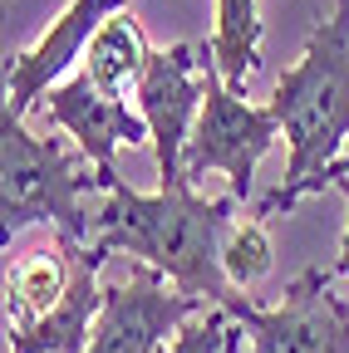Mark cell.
I'll return each mask as SVG.
<instances>
[{
  "label": "cell",
  "instance_id": "cell-1",
  "mask_svg": "<svg viewBox=\"0 0 349 353\" xmlns=\"http://www.w3.org/2000/svg\"><path fill=\"white\" fill-rule=\"evenodd\" d=\"M232 211H236V196L202 201V196H192V187L143 196L118 182L94 216V231H99L104 250H128V255L148 260L153 270H162L172 280V290L197 294L207 304H227L236 294L227 265H222Z\"/></svg>",
  "mask_w": 349,
  "mask_h": 353
},
{
  "label": "cell",
  "instance_id": "cell-2",
  "mask_svg": "<svg viewBox=\"0 0 349 353\" xmlns=\"http://www.w3.org/2000/svg\"><path fill=\"white\" fill-rule=\"evenodd\" d=\"M271 113L290 138L285 182L261 201V211H290L300 196H310L320 172L339 157L349 138V0H334L330 20L315 25L310 44L295 69L276 79Z\"/></svg>",
  "mask_w": 349,
  "mask_h": 353
},
{
  "label": "cell",
  "instance_id": "cell-3",
  "mask_svg": "<svg viewBox=\"0 0 349 353\" xmlns=\"http://www.w3.org/2000/svg\"><path fill=\"white\" fill-rule=\"evenodd\" d=\"M99 187L89 152H74L64 138H35L20 118L0 113V231L6 245L30 221H55L64 236H89L84 192Z\"/></svg>",
  "mask_w": 349,
  "mask_h": 353
},
{
  "label": "cell",
  "instance_id": "cell-4",
  "mask_svg": "<svg viewBox=\"0 0 349 353\" xmlns=\"http://www.w3.org/2000/svg\"><path fill=\"white\" fill-rule=\"evenodd\" d=\"M197 69H202V113H197V128L187 138V157H182L187 182H197L207 172H227L232 196L246 201L256 162L276 143L281 118L271 108H251L246 94L227 88L222 69L211 59V44H197Z\"/></svg>",
  "mask_w": 349,
  "mask_h": 353
},
{
  "label": "cell",
  "instance_id": "cell-5",
  "mask_svg": "<svg viewBox=\"0 0 349 353\" xmlns=\"http://www.w3.org/2000/svg\"><path fill=\"white\" fill-rule=\"evenodd\" d=\"M227 314L251 334V353H349V304L334 294L330 270H300L276 309L232 294Z\"/></svg>",
  "mask_w": 349,
  "mask_h": 353
},
{
  "label": "cell",
  "instance_id": "cell-6",
  "mask_svg": "<svg viewBox=\"0 0 349 353\" xmlns=\"http://www.w3.org/2000/svg\"><path fill=\"white\" fill-rule=\"evenodd\" d=\"M207 299L167 290L162 270H153L148 260H138L128 270L123 285H104V309L94 339L84 353H162L187 319H197Z\"/></svg>",
  "mask_w": 349,
  "mask_h": 353
},
{
  "label": "cell",
  "instance_id": "cell-7",
  "mask_svg": "<svg viewBox=\"0 0 349 353\" xmlns=\"http://www.w3.org/2000/svg\"><path fill=\"white\" fill-rule=\"evenodd\" d=\"M197 69V44H167V50L148 54L138 88V113L148 118L153 132V152H158V192H178L192 187L187 182V138L202 113V79H192Z\"/></svg>",
  "mask_w": 349,
  "mask_h": 353
},
{
  "label": "cell",
  "instance_id": "cell-8",
  "mask_svg": "<svg viewBox=\"0 0 349 353\" xmlns=\"http://www.w3.org/2000/svg\"><path fill=\"white\" fill-rule=\"evenodd\" d=\"M45 123L64 128L69 138L79 143V152H89V162L99 167V192L118 187V172H113V152L118 148H138L148 143V118L133 113L123 99L104 94V88L89 74H74L64 83L50 88V103H45Z\"/></svg>",
  "mask_w": 349,
  "mask_h": 353
},
{
  "label": "cell",
  "instance_id": "cell-9",
  "mask_svg": "<svg viewBox=\"0 0 349 353\" xmlns=\"http://www.w3.org/2000/svg\"><path fill=\"white\" fill-rule=\"evenodd\" d=\"M128 0H69V10L50 25V34L35 50L15 54L6 64V118H20L35 108V99L50 94V83L84 54V44H94V34L104 30L109 15H118Z\"/></svg>",
  "mask_w": 349,
  "mask_h": 353
},
{
  "label": "cell",
  "instance_id": "cell-10",
  "mask_svg": "<svg viewBox=\"0 0 349 353\" xmlns=\"http://www.w3.org/2000/svg\"><path fill=\"white\" fill-rule=\"evenodd\" d=\"M69 250V290L64 299L39 319L30 334H10V353H84L94 339L99 309H104V285H99V265H104V245H84L79 236H64Z\"/></svg>",
  "mask_w": 349,
  "mask_h": 353
},
{
  "label": "cell",
  "instance_id": "cell-11",
  "mask_svg": "<svg viewBox=\"0 0 349 353\" xmlns=\"http://www.w3.org/2000/svg\"><path fill=\"white\" fill-rule=\"evenodd\" d=\"M69 290V250L55 236L50 250H30L6 265V319L10 334H30Z\"/></svg>",
  "mask_w": 349,
  "mask_h": 353
},
{
  "label": "cell",
  "instance_id": "cell-12",
  "mask_svg": "<svg viewBox=\"0 0 349 353\" xmlns=\"http://www.w3.org/2000/svg\"><path fill=\"white\" fill-rule=\"evenodd\" d=\"M148 34H143V25L128 15V10H118V15H109L104 20V30L94 34V44H89V64H84V74H89L104 94H113V99H123V88L128 83H138L143 79V69H148Z\"/></svg>",
  "mask_w": 349,
  "mask_h": 353
},
{
  "label": "cell",
  "instance_id": "cell-13",
  "mask_svg": "<svg viewBox=\"0 0 349 353\" xmlns=\"http://www.w3.org/2000/svg\"><path fill=\"white\" fill-rule=\"evenodd\" d=\"M211 59L222 69L227 88H236L251 69H261V15L256 0H216V30H211Z\"/></svg>",
  "mask_w": 349,
  "mask_h": 353
},
{
  "label": "cell",
  "instance_id": "cell-14",
  "mask_svg": "<svg viewBox=\"0 0 349 353\" xmlns=\"http://www.w3.org/2000/svg\"><path fill=\"white\" fill-rule=\"evenodd\" d=\"M222 265H227L232 285L266 280V270H271V236H266V226H261V221H241V226H232L227 245H222Z\"/></svg>",
  "mask_w": 349,
  "mask_h": 353
},
{
  "label": "cell",
  "instance_id": "cell-15",
  "mask_svg": "<svg viewBox=\"0 0 349 353\" xmlns=\"http://www.w3.org/2000/svg\"><path fill=\"white\" fill-rule=\"evenodd\" d=\"M232 329H236V319L227 314L222 304H216V309H202L197 319H187L178 334H172V343H167L162 353H222Z\"/></svg>",
  "mask_w": 349,
  "mask_h": 353
},
{
  "label": "cell",
  "instance_id": "cell-16",
  "mask_svg": "<svg viewBox=\"0 0 349 353\" xmlns=\"http://www.w3.org/2000/svg\"><path fill=\"white\" fill-rule=\"evenodd\" d=\"M344 176H349V152H339V157H334V162H330V167L320 172V182L310 187V196H315V192H325V187H339Z\"/></svg>",
  "mask_w": 349,
  "mask_h": 353
},
{
  "label": "cell",
  "instance_id": "cell-17",
  "mask_svg": "<svg viewBox=\"0 0 349 353\" xmlns=\"http://www.w3.org/2000/svg\"><path fill=\"white\" fill-rule=\"evenodd\" d=\"M339 192H344V201H349V176L339 182ZM330 275L339 280V275H349V221H344V241H339V260L330 265Z\"/></svg>",
  "mask_w": 349,
  "mask_h": 353
},
{
  "label": "cell",
  "instance_id": "cell-18",
  "mask_svg": "<svg viewBox=\"0 0 349 353\" xmlns=\"http://www.w3.org/2000/svg\"><path fill=\"white\" fill-rule=\"evenodd\" d=\"M241 334H246V329H241V324H236V329H232V334H227V348H222V353H241Z\"/></svg>",
  "mask_w": 349,
  "mask_h": 353
}]
</instances>
